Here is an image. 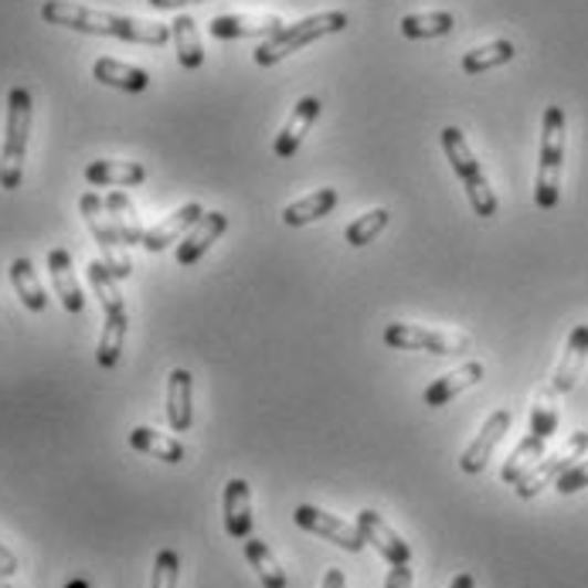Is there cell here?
Instances as JSON below:
<instances>
[{
  "label": "cell",
  "mask_w": 588,
  "mask_h": 588,
  "mask_svg": "<svg viewBox=\"0 0 588 588\" xmlns=\"http://www.w3.org/2000/svg\"><path fill=\"white\" fill-rule=\"evenodd\" d=\"M201 218H204V208H201L198 201L180 204V208H177L174 214H167L160 224L147 229V235H144V249H147V252H164L167 245H174V242L185 239Z\"/></svg>",
  "instance_id": "4fadbf2b"
},
{
  "label": "cell",
  "mask_w": 588,
  "mask_h": 588,
  "mask_svg": "<svg viewBox=\"0 0 588 588\" xmlns=\"http://www.w3.org/2000/svg\"><path fill=\"white\" fill-rule=\"evenodd\" d=\"M129 445L137 449V452H147V456H154L160 463H170V466H177L180 460H185V445H180L177 439H170V435H160L150 426H137V429H133L129 432Z\"/></svg>",
  "instance_id": "603a6c76"
},
{
  "label": "cell",
  "mask_w": 588,
  "mask_h": 588,
  "mask_svg": "<svg viewBox=\"0 0 588 588\" xmlns=\"http://www.w3.org/2000/svg\"><path fill=\"white\" fill-rule=\"evenodd\" d=\"M170 38L177 44V62L185 69H201L204 65V49H201V38H198V21L180 14L174 24H170Z\"/></svg>",
  "instance_id": "d4e9b609"
},
{
  "label": "cell",
  "mask_w": 588,
  "mask_h": 588,
  "mask_svg": "<svg viewBox=\"0 0 588 588\" xmlns=\"http://www.w3.org/2000/svg\"><path fill=\"white\" fill-rule=\"evenodd\" d=\"M452 28H456V18H452L449 11L409 14V18H401V24H398L401 38H409V41H422V38H442V34H449Z\"/></svg>",
  "instance_id": "f546056e"
},
{
  "label": "cell",
  "mask_w": 588,
  "mask_h": 588,
  "mask_svg": "<svg viewBox=\"0 0 588 588\" xmlns=\"http://www.w3.org/2000/svg\"><path fill=\"white\" fill-rule=\"evenodd\" d=\"M14 571H18V555L0 545V575H14Z\"/></svg>",
  "instance_id": "74e56055"
},
{
  "label": "cell",
  "mask_w": 588,
  "mask_h": 588,
  "mask_svg": "<svg viewBox=\"0 0 588 588\" xmlns=\"http://www.w3.org/2000/svg\"><path fill=\"white\" fill-rule=\"evenodd\" d=\"M41 18L55 28H69V31H82V34H106V38H119V41H133V44H150V49H164V44L170 41L167 24L96 11L85 4H72V0H44Z\"/></svg>",
  "instance_id": "6da1fadb"
},
{
  "label": "cell",
  "mask_w": 588,
  "mask_h": 588,
  "mask_svg": "<svg viewBox=\"0 0 588 588\" xmlns=\"http://www.w3.org/2000/svg\"><path fill=\"white\" fill-rule=\"evenodd\" d=\"M449 588H476V578H473L470 571H460L456 578L449 581Z\"/></svg>",
  "instance_id": "60d3db41"
},
{
  "label": "cell",
  "mask_w": 588,
  "mask_h": 588,
  "mask_svg": "<svg viewBox=\"0 0 588 588\" xmlns=\"http://www.w3.org/2000/svg\"><path fill=\"white\" fill-rule=\"evenodd\" d=\"M0 588H11V585H4V581H0Z\"/></svg>",
  "instance_id": "7bdbcfd3"
},
{
  "label": "cell",
  "mask_w": 588,
  "mask_h": 588,
  "mask_svg": "<svg viewBox=\"0 0 588 588\" xmlns=\"http://www.w3.org/2000/svg\"><path fill=\"white\" fill-rule=\"evenodd\" d=\"M507 429H511V412H507V409L493 412V416L483 422L480 435L466 445V452L460 456V470H463L466 476L483 473V470H486V463H490V456H493L496 442H501V439L507 435Z\"/></svg>",
  "instance_id": "8fae6325"
},
{
  "label": "cell",
  "mask_w": 588,
  "mask_h": 588,
  "mask_svg": "<svg viewBox=\"0 0 588 588\" xmlns=\"http://www.w3.org/2000/svg\"><path fill=\"white\" fill-rule=\"evenodd\" d=\"M106 211H109V218H113V224H116V232H119L123 245H144L147 229L140 224L137 208H133V201H129L123 191H109V195H106Z\"/></svg>",
  "instance_id": "cb8c5ba5"
},
{
  "label": "cell",
  "mask_w": 588,
  "mask_h": 588,
  "mask_svg": "<svg viewBox=\"0 0 588 588\" xmlns=\"http://www.w3.org/2000/svg\"><path fill=\"white\" fill-rule=\"evenodd\" d=\"M585 357H588V327H578V330H571V337H568V347H565V357H561V368H558V375H555V391H558V395L571 391V385H575V378H578V371H581V365H585Z\"/></svg>",
  "instance_id": "83f0119b"
},
{
  "label": "cell",
  "mask_w": 588,
  "mask_h": 588,
  "mask_svg": "<svg viewBox=\"0 0 588 588\" xmlns=\"http://www.w3.org/2000/svg\"><path fill=\"white\" fill-rule=\"evenodd\" d=\"M177 575H180V558H177V552L164 548V552L154 558L150 588H177Z\"/></svg>",
  "instance_id": "836d02e7"
},
{
  "label": "cell",
  "mask_w": 588,
  "mask_h": 588,
  "mask_svg": "<svg viewBox=\"0 0 588 588\" xmlns=\"http://www.w3.org/2000/svg\"><path fill=\"white\" fill-rule=\"evenodd\" d=\"M229 229V214L224 211H204V218L195 224V229L177 242V262L180 265H195L221 235Z\"/></svg>",
  "instance_id": "5bb4252c"
},
{
  "label": "cell",
  "mask_w": 588,
  "mask_h": 588,
  "mask_svg": "<svg viewBox=\"0 0 588 588\" xmlns=\"http://www.w3.org/2000/svg\"><path fill=\"white\" fill-rule=\"evenodd\" d=\"M545 445H548V439L524 435V439H521V445L511 452V460L504 463L501 480H504V483H517L524 473H531V470L537 466V460H545Z\"/></svg>",
  "instance_id": "4dcf8cb0"
},
{
  "label": "cell",
  "mask_w": 588,
  "mask_h": 588,
  "mask_svg": "<svg viewBox=\"0 0 588 588\" xmlns=\"http://www.w3.org/2000/svg\"><path fill=\"white\" fill-rule=\"evenodd\" d=\"M185 4H204V0H150V8H157V11H174Z\"/></svg>",
  "instance_id": "f35d334b"
},
{
  "label": "cell",
  "mask_w": 588,
  "mask_h": 588,
  "mask_svg": "<svg viewBox=\"0 0 588 588\" xmlns=\"http://www.w3.org/2000/svg\"><path fill=\"white\" fill-rule=\"evenodd\" d=\"M321 588H347L344 571H340V568H330V571L324 575V585H321Z\"/></svg>",
  "instance_id": "ab89813d"
},
{
  "label": "cell",
  "mask_w": 588,
  "mask_h": 588,
  "mask_svg": "<svg viewBox=\"0 0 588 588\" xmlns=\"http://www.w3.org/2000/svg\"><path fill=\"white\" fill-rule=\"evenodd\" d=\"M561 167H565V109L548 106L545 126H540V160H537V185H534V204L540 211L558 208Z\"/></svg>",
  "instance_id": "7a4b0ae2"
},
{
  "label": "cell",
  "mask_w": 588,
  "mask_h": 588,
  "mask_svg": "<svg viewBox=\"0 0 588 588\" xmlns=\"http://www.w3.org/2000/svg\"><path fill=\"white\" fill-rule=\"evenodd\" d=\"M385 588H412V568L409 565H391Z\"/></svg>",
  "instance_id": "8d00e7d4"
},
{
  "label": "cell",
  "mask_w": 588,
  "mask_h": 588,
  "mask_svg": "<svg viewBox=\"0 0 588 588\" xmlns=\"http://www.w3.org/2000/svg\"><path fill=\"white\" fill-rule=\"evenodd\" d=\"M555 429H558V409H555L552 401L540 398V401L534 405V412H531V435H537V439H552Z\"/></svg>",
  "instance_id": "e575fe53"
},
{
  "label": "cell",
  "mask_w": 588,
  "mask_h": 588,
  "mask_svg": "<svg viewBox=\"0 0 588 588\" xmlns=\"http://www.w3.org/2000/svg\"><path fill=\"white\" fill-rule=\"evenodd\" d=\"M517 49H514V41H490V44H480V49L466 52L463 55V72L466 75H480V72H490V69H501L507 62H514Z\"/></svg>",
  "instance_id": "f1b7e54d"
},
{
  "label": "cell",
  "mask_w": 588,
  "mask_h": 588,
  "mask_svg": "<svg viewBox=\"0 0 588 588\" xmlns=\"http://www.w3.org/2000/svg\"><path fill=\"white\" fill-rule=\"evenodd\" d=\"M360 537L368 540V545L388 561V565H412V548H409V540H405L378 511H357L354 517Z\"/></svg>",
  "instance_id": "30bf717a"
},
{
  "label": "cell",
  "mask_w": 588,
  "mask_h": 588,
  "mask_svg": "<svg viewBox=\"0 0 588 588\" xmlns=\"http://www.w3.org/2000/svg\"><path fill=\"white\" fill-rule=\"evenodd\" d=\"M385 344L395 350H429V354H460L470 347V337L463 334H445V330H429L416 324H388L385 327Z\"/></svg>",
  "instance_id": "ba28073f"
},
{
  "label": "cell",
  "mask_w": 588,
  "mask_h": 588,
  "mask_svg": "<svg viewBox=\"0 0 588 588\" xmlns=\"http://www.w3.org/2000/svg\"><path fill=\"white\" fill-rule=\"evenodd\" d=\"M350 24L347 11H327V14H313L300 24H290L283 31H276L273 38H265L259 49H255V65L269 69V65H280L283 59H290L293 52L306 49V44L321 41L327 34H337Z\"/></svg>",
  "instance_id": "3957f363"
},
{
  "label": "cell",
  "mask_w": 588,
  "mask_h": 588,
  "mask_svg": "<svg viewBox=\"0 0 588 588\" xmlns=\"http://www.w3.org/2000/svg\"><path fill=\"white\" fill-rule=\"evenodd\" d=\"M558 493H565V496H571V493H578V490H585L588 486V460H581V463H575L558 483Z\"/></svg>",
  "instance_id": "d590c367"
},
{
  "label": "cell",
  "mask_w": 588,
  "mask_h": 588,
  "mask_svg": "<svg viewBox=\"0 0 588 588\" xmlns=\"http://www.w3.org/2000/svg\"><path fill=\"white\" fill-rule=\"evenodd\" d=\"M439 140H442V150L452 164V170H456V177L463 180V188H466V198H470V208L480 214V218H493L496 214V195L490 188V180L476 160V154L470 150L466 137H463V129L460 126H445L439 133Z\"/></svg>",
  "instance_id": "5b68a950"
},
{
  "label": "cell",
  "mask_w": 588,
  "mask_h": 588,
  "mask_svg": "<svg viewBox=\"0 0 588 588\" xmlns=\"http://www.w3.org/2000/svg\"><path fill=\"white\" fill-rule=\"evenodd\" d=\"M126 330H129V313L106 316V324H103V337H99V350H96L99 368H116V365H119V357H123V344H126Z\"/></svg>",
  "instance_id": "1f68e13d"
},
{
  "label": "cell",
  "mask_w": 588,
  "mask_h": 588,
  "mask_svg": "<svg viewBox=\"0 0 588 588\" xmlns=\"http://www.w3.org/2000/svg\"><path fill=\"white\" fill-rule=\"evenodd\" d=\"M11 283L18 290V300L31 313H44V309H49V296H44V286L38 283V273H34L31 259H14L11 262Z\"/></svg>",
  "instance_id": "484cf974"
},
{
  "label": "cell",
  "mask_w": 588,
  "mask_h": 588,
  "mask_svg": "<svg viewBox=\"0 0 588 588\" xmlns=\"http://www.w3.org/2000/svg\"><path fill=\"white\" fill-rule=\"evenodd\" d=\"M337 201H340V195H337L334 188H321V191H313V195H306V198L286 204V208H283V221L290 224V229H300V224H309V221L327 218V214L337 208Z\"/></svg>",
  "instance_id": "7402d4cb"
},
{
  "label": "cell",
  "mask_w": 588,
  "mask_h": 588,
  "mask_svg": "<svg viewBox=\"0 0 588 588\" xmlns=\"http://www.w3.org/2000/svg\"><path fill=\"white\" fill-rule=\"evenodd\" d=\"M78 211H82V218H85V224H88V232H93V239H96V245H99V252H103L106 269H109V273H113L119 283L129 280L133 262H129V255L123 252V239H119L116 224H113V218H109V211H106V198H99L96 191H85V195L78 198Z\"/></svg>",
  "instance_id": "8992f818"
},
{
  "label": "cell",
  "mask_w": 588,
  "mask_h": 588,
  "mask_svg": "<svg viewBox=\"0 0 588 588\" xmlns=\"http://www.w3.org/2000/svg\"><path fill=\"white\" fill-rule=\"evenodd\" d=\"M221 511H224V531L235 540L252 537V490L245 480H229L224 483V496H221Z\"/></svg>",
  "instance_id": "9a60e30c"
},
{
  "label": "cell",
  "mask_w": 588,
  "mask_h": 588,
  "mask_svg": "<svg viewBox=\"0 0 588 588\" xmlns=\"http://www.w3.org/2000/svg\"><path fill=\"white\" fill-rule=\"evenodd\" d=\"M93 75H96V82L123 88V93H144V88L150 85V72L147 69L119 62V59H99L93 65Z\"/></svg>",
  "instance_id": "44dd1931"
},
{
  "label": "cell",
  "mask_w": 588,
  "mask_h": 588,
  "mask_svg": "<svg viewBox=\"0 0 588 588\" xmlns=\"http://www.w3.org/2000/svg\"><path fill=\"white\" fill-rule=\"evenodd\" d=\"M49 273H52V286H55V296L62 300V306L69 313H82L85 309V296H82L78 280L72 273V252L69 249H52L49 252Z\"/></svg>",
  "instance_id": "ffe728a7"
},
{
  "label": "cell",
  "mask_w": 588,
  "mask_h": 588,
  "mask_svg": "<svg viewBox=\"0 0 588 588\" xmlns=\"http://www.w3.org/2000/svg\"><path fill=\"white\" fill-rule=\"evenodd\" d=\"M167 422L174 432H188L195 422V378L185 368H174L167 378Z\"/></svg>",
  "instance_id": "e0dca14e"
},
{
  "label": "cell",
  "mask_w": 588,
  "mask_h": 588,
  "mask_svg": "<svg viewBox=\"0 0 588 588\" xmlns=\"http://www.w3.org/2000/svg\"><path fill=\"white\" fill-rule=\"evenodd\" d=\"M480 381H483V365H480V360H470V365H463V368H456V371H449V375L435 378V381L426 388L422 401L429 405V409H442V405H449L452 398L463 395L466 388H473V385H480Z\"/></svg>",
  "instance_id": "d6986e66"
},
{
  "label": "cell",
  "mask_w": 588,
  "mask_h": 588,
  "mask_svg": "<svg viewBox=\"0 0 588 588\" xmlns=\"http://www.w3.org/2000/svg\"><path fill=\"white\" fill-rule=\"evenodd\" d=\"M316 116H321V99H316V96H303V99L296 103V109L290 113L286 126L280 129L276 144H273V154H276L280 160L296 157V150L303 147V137L309 133V126L316 123Z\"/></svg>",
  "instance_id": "2e32d148"
},
{
  "label": "cell",
  "mask_w": 588,
  "mask_h": 588,
  "mask_svg": "<svg viewBox=\"0 0 588 588\" xmlns=\"http://www.w3.org/2000/svg\"><path fill=\"white\" fill-rule=\"evenodd\" d=\"M211 38L235 41V38H273L283 31V21L276 14H221L208 24Z\"/></svg>",
  "instance_id": "7c38bea8"
},
{
  "label": "cell",
  "mask_w": 588,
  "mask_h": 588,
  "mask_svg": "<svg viewBox=\"0 0 588 588\" xmlns=\"http://www.w3.org/2000/svg\"><path fill=\"white\" fill-rule=\"evenodd\" d=\"M85 180L93 188H137L147 180V167L133 160H93L85 167Z\"/></svg>",
  "instance_id": "ac0fdd59"
},
{
  "label": "cell",
  "mask_w": 588,
  "mask_h": 588,
  "mask_svg": "<svg viewBox=\"0 0 588 588\" xmlns=\"http://www.w3.org/2000/svg\"><path fill=\"white\" fill-rule=\"evenodd\" d=\"M585 449H588V432H575L565 449H558L555 456H545L531 473H524V476L514 483V490H517L521 501H534V496L545 490V486L558 483V480L585 456Z\"/></svg>",
  "instance_id": "52a82bcc"
},
{
  "label": "cell",
  "mask_w": 588,
  "mask_h": 588,
  "mask_svg": "<svg viewBox=\"0 0 588 588\" xmlns=\"http://www.w3.org/2000/svg\"><path fill=\"white\" fill-rule=\"evenodd\" d=\"M28 137H31V93L24 85H14L8 93V133H4V150H0V188L4 191L21 188Z\"/></svg>",
  "instance_id": "277c9868"
},
{
  "label": "cell",
  "mask_w": 588,
  "mask_h": 588,
  "mask_svg": "<svg viewBox=\"0 0 588 588\" xmlns=\"http://www.w3.org/2000/svg\"><path fill=\"white\" fill-rule=\"evenodd\" d=\"M65 588H88V585H85V581H69Z\"/></svg>",
  "instance_id": "b9f144b4"
},
{
  "label": "cell",
  "mask_w": 588,
  "mask_h": 588,
  "mask_svg": "<svg viewBox=\"0 0 588 588\" xmlns=\"http://www.w3.org/2000/svg\"><path fill=\"white\" fill-rule=\"evenodd\" d=\"M245 558H249V565L255 568L262 588H286V571L280 568L276 555L269 552L265 540H259V537H245Z\"/></svg>",
  "instance_id": "4316f807"
},
{
  "label": "cell",
  "mask_w": 588,
  "mask_h": 588,
  "mask_svg": "<svg viewBox=\"0 0 588 588\" xmlns=\"http://www.w3.org/2000/svg\"><path fill=\"white\" fill-rule=\"evenodd\" d=\"M293 521H296L303 531L316 534V537L334 540L337 548H344V552H350V555H357V552H365V548H368V540L360 537L357 524L340 521V517H334V514H327V511H321V507L300 504V507L293 511Z\"/></svg>",
  "instance_id": "9c48e42d"
},
{
  "label": "cell",
  "mask_w": 588,
  "mask_h": 588,
  "mask_svg": "<svg viewBox=\"0 0 588 588\" xmlns=\"http://www.w3.org/2000/svg\"><path fill=\"white\" fill-rule=\"evenodd\" d=\"M388 211L385 208H375V211H368V214H360L357 221H350L347 229H344V239L354 245V249H360V245H368V242H375L378 239V232L388 224Z\"/></svg>",
  "instance_id": "d6a6232c"
}]
</instances>
